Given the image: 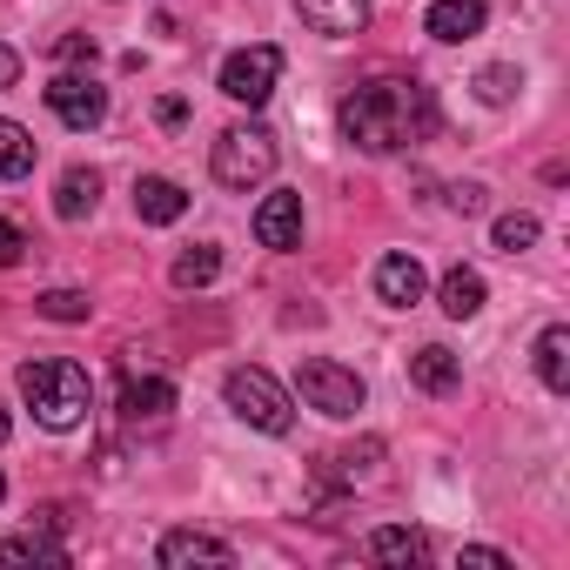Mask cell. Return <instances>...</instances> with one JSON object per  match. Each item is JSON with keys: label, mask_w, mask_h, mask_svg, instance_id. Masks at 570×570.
<instances>
[{"label": "cell", "mask_w": 570, "mask_h": 570, "mask_svg": "<svg viewBox=\"0 0 570 570\" xmlns=\"http://www.w3.org/2000/svg\"><path fill=\"white\" fill-rule=\"evenodd\" d=\"M208 168H215V181H222V188H255V181H268V175H275V135H268V128H255V121H235V128H222V135H215Z\"/></svg>", "instance_id": "cell-4"}, {"label": "cell", "mask_w": 570, "mask_h": 570, "mask_svg": "<svg viewBox=\"0 0 570 570\" xmlns=\"http://www.w3.org/2000/svg\"><path fill=\"white\" fill-rule=\"evenodd\" d=\"M222 396H228V410H235L248 430H262V436H289V430H296L289 390H282L268 370H255V363H235L228 383H222Z\"/></svg>", "instance_id": "cell-3"}, {"label": "cell", "mask_w": 570, "mask_h": 570, "mask_svg": "<svg viewBox=\"0 0 570 570\" xmlns=\"http://www.w3.org/2000/svg\"><path fill=\"white\" fill-rule=\"evenodd\" d=\"M463 563H483V570H510V557H503V550H463Z\"/></svg>", "instance_id": "cell-32"}, {"label": "cell", "mask_w": 570, "mask_h": 570, "mask_svg": "<svg viewBox=\"0 0 570 570\" xmlns=\"http://www.w3.org/2000/svg\"><path fill=\"white\" fill-rule=\"evenodd\" d=\"M255 242H262V248H303V195H289V188L262 195V208H255Z\"/></svg>", "instance_id": "cell-7"}, {"label": "cell", "mask_w": 570, "mask_h": 570, "mask_svg": "<svg viewBox=\"0 0 570 570\" xmlns=\"http://www.w3.org/2000/svg\"><path fill=\"white\" fill-rule=\"evenodd\" d=\"M483 21H490L483 0H436L430 8V35L436 41H470V35H483Z\"/></svg>", "instance_id": "cell-14"}, {"label": "cell", "mask_w": 570, "mask_h": 570, "mask_svg": "<svg viewBox=\"0 0 570 570\" xmlns=\"http://www.w3.org/2000/svg\"><path fill=\"white\" fill-rule=\"evenodd\" d=\"M95 202H101V175L95 168H68L61 188H55V215L61 222H81V215H95Z\"/></svg>", "instance_id": "cell-16"}, {"label": "cell", "mask_w": 570, "mask_h": 570, "mask_svg": "<svg viewBox=\"0 0 570 570\" xmlns=\"http://www.w3.org/2000/svg\"><path fill=\"white\" fill-rule=\"evenodd\" d=\"M275 75H282V48H268V41L235 48V55L222 61V95L242 101V108H262V101L275 95Z\"/></svg>", "instance_id": "cell-6"}, {"label": "cell", "mask_w": 570, "mask_h": 570, "mask_svg": "<svg viewBox=\"0 0 570 570\" xmlns=\"http://www.w3.org/2000/svg\"><path fill=\"white\" fill-rule=\"evenodd\" d=\"M35 523H41V530H21V537H8V543H0V557H8V563H68V550L48 537V530L61 523V510H41Z\"/></svg>", "instance_id": "cell-13"}, {"label": "cell", "mask_w": 570, "mask_h": 570, "mask_svg": "<svg viewBox=\"0 0 570 570\" xmlns=\"http://www.w3.org/2000/svg\"><path fill=\"white\" fill-rule=\"evenodd\" d=\"M410 383H416V390H430V396H450V390L463 383V363H456L443 343H430V350H416V356H410Z\"/></svg>", "instance_id": "cell-15"}, {"label": "cell", "mask_w": 570, "mask_h": 570, "mask_svg": "<svg viewBox=\"0 0 570 570\" xmlns=\"http://www.w3.org/2000/svg\"><path fill=\"white\" fill-rule=\"evenodd\" d=\"M8 436H14V416H8V410H0V443H8Z\"/></svg>", "instance_id": "cell-33"}, {"label": "cell", "mask_w": 570, "mask_h": 570, "mask_svg": "<svg viewBox=\"0 0 570 570\" xmlns=\"http://www.w3.org/2000/svg\"><path fill=\"white\" fill-rule=\"evenodd\" d=\"M483 296H490V289H483V275H476V268H463V262H456V268L443 275V316L470 323V316L483 309Z\"/></svg>", "instance_id": "cell-20"}, {"label": "cell", "mask_w": 570, "mask_h": 570, "mask_svg": "<svg viewBox=\"0 0 570 570\" xmlns=\"http://www.w3.org/2000/svg\"><path fill=\"white\" fill-rule=\"evenodd\" d=\"M336 121L363 155H396V148H410V141H423L436 128V95L423 81H410V75H383V81L350 88Z\"/></svg>", "instance_id": "cell-1"}, {"label": "cell", "mask_w": 570, "mask_h": 570, "mask_svg": "<svg viewBox=\"0 0 570 570\" xmlns=\"http://www.w3.org/2000/svg\"><path fill=\"white\" fill-rule=\"evenodd\" d=\"M135 215L168 228V222H181V215H188V188H181V181H168V175H141V181H135Z\"/></svg>", "instance_id": "cell-12"}, {"label": "cell", "mask_w": 570, "mask_h": 570, "mask_svg": "<svg viewBox=\"0 0 570 570\" xmlns=\"http://www.w3.org/2000/svg\"><path fill=\"white\" fill-rule=\"evenodd\" d=\"M376 463H383V443L343 450V456H336V483H376Z\"/></svg>", "instance_id": "cell-23"}, {"label": "cell", "mask_w": 570, "mask_h": 570, "mask_svg": "<svg viewBox=\"0 0 570 570\" xmlns=\"http://www.w3.org/2000/svg\"><path fill=\"white\" fill-rule=\"evenodd\" d=\"M21 255H28V235H21L14 222H0V268H14Z\"/></svg>", "instance_id": "cell-27"}, {"label": "cell", "mask_w": 570, "mask_h": 570, "mask_svg": "<svg viewBox=\"0 0 570 570\" xmlns=\"http://www.w3.org/2000/svg\"><path fill=\"white\" fill-rule=\"evenodd\" d=\"M121 410L141 423V416H168L175 410V383L168 376H128L121 383Z\"/></svg>", "instance_id": "cell-18"}, {"label": "cell", "mask_w": 570, "mask_h": 570, "mask_svg": "<svg viewBox=\"0 0 570 570\" xmlns=\"http://www.w3.org/2000/svg\"><path fill=\"white\" fill-rule=\"evenodd\" d=\"M155 121H161V128H181V121H188V101H181V95H161V101H155Z\"/></svg>", "instance_id": "cell-30"}, {"label": "cell", "mask_w": 570, "mask_h": 570, "mask_svg": "<svg viewBox=\"0 0 570 570\" xmlns=\"http://www.w3.org/2000/svg\"><path fill=\"white\" fill-rule=\"evenodd\" d=\"M423 289H430V275H423L416 255H383V262H376V296H383L390 309H416Z\"/></svg>", "instance_id": "cell-9"}, {"label": "cell", "mask_w": 570, "mask_h": 570, "mask_svg": "<svg viewBox=\"0 0 570 570\" xmlns=\"http://www.w3.org/2000/svg\"><path fill=\"white\" fill-rule=\"evenodd\" d=\"M517 88H523V75H517V68H483V75H476V95H483L490 108H503Z\"/></svg>", "instance_id": "cell-25"}, {"label": "cell", "mask_w": 570, "mask_h": 570, "mask_svg": "<svg viewBox=\"0 0 570 570\" xmlns=\"http://www.w3.org/2000/svg\"><path fill=\"white\" fill-rule=\"evenodd\" d=\"M35 168V135L21 121H0V181H21Z\"/></svg>", "instance_id": "cell-22"}, {"label": "cell", "mask_w": 570, "mask_h": 570, "mask_svg": "<svg viewBox=\"0 0 570 570\" xmlns=\"http://www.w3.org/2000/svg\"><path fill=\"white\" fill-rule=\"evenodd\" d=\"M55 61H68V68H75V61H95V41H88V35H61V41H55Z\"/></svg>", "instance_id": "cell-28"}, {"label": "cell", "mask_w": 570, "mask_h": 570, "mask_svg": "<svg viewBox=\"0 0 570 570\" xmlns=\"http://www.w3.org/2000/svg\"><path fill=\"white\" fill-rule=\"evenodd\" d=\"M14 81H21V55H14V48H8V41H0V95H8V88H14Z\"/></svg>", "instance_id": "cell-31"}, {"label": "cell", "mask_w": 570, "mask_h": 570, "mask_svg": "<svg viewBox=\"0 0 570 570\" xmlns=\"http://www.w3.org/2000/svg\"><path fill=\"white\" fill-rule=\"evenodd\" d=\"M48 108H55L68 128H95V121L108 115V95H101L88 75H55V81H48Z\"/></svg>", "instance_id": "cell-8"}, {"label": "cell", "mask_w": 570, "mask_h": 570, "mask_svg": "<svg viewBox=\"0 0 570 570\" xmlns=\"http://www.w3.org/2000/svg\"><path fill=\"white\" fill-rule=\"evenodd\" d=\"M0 497H8V476H0Z\"/></svg>", "instance_id": "cell-34"}, {"label": "cell", "mask_w": 570, "mask_h": 570, "mask_svg": "<svg viewBox=\"0 0 570 570\" xmlns=\"http://www.w3.org/2000/svg\"><path fill=\"white\" fill-rule=\"evenodd\" d=\"M450 208H456V215H483V188H476V181H456V188H450Z\"/></svg>", "instance_id": "cell-29"}, {"label": "cell", "mask_w": 570, "mask_h": 570, "mask_svg": "<svg viewBox=\"0 0 570 570\" xmlns=\"http://www.w3.org/2000/svg\"><path fill=\"white\" fill-rule=\"evenodd\" d=\"M530 242H537V215H497V248L503 255H517Z\"/></svg>", "instance_id": "cell-26"}, {"label": "cell", "mask_w": 570, "mask_h": 570, "mask_svg": "<svg viewBox=\"0 0 570 570\" xmlns=\"http://www.w3.org/2000/svg\"><path fill=\"white\" fill-rule=\"evenodd\" d=\"M155 557H161L168 570H188V563H215V570H228V563H235V550H228L222 537H202V530H168Z\"/></svg>", "instance_id": "cell-11"}, {"label": "cell", "mask_w": 570, "mask_h": 570, "mask_svg": "<svg viewBox=\"0 0 570 570\" xmlns=\"http://www.w3.org/2000/svg\"><path fill=\"white\" fill-rule=\"evenodd\" d=\"M296 396L316 410V416H356L363 410V376L356 370H343V363H330V356H309L303 370H296Z\"/></svg>", "instance_id": "cell-5"}, {"label": "cell", "mask_w": 570, "mask_h": 570, "mask_svg": "<svg viewBox=\"0 0 570 570\" xmlns=\"http://www.w3.org/2000/svg\"><path fill=\"white\" fill-rule=\"evenodd\" d=\"M537 376H543V390H570V330L563 323H550L543 336H537Z\"/></svg>", "instance_id": "cell-17"}, {"label": "cell", "mask_w": 570, "mask_h": 570, "mask_svg": "<svg viewBox=\"0 0 570 570\" xmlns=\"http://www.w3.org/2000/svg\"><path fill=\"white\" fill-rule=\"evenodd\" d=\"M370 557L376 563H423L430 557V537L423 530H403V523H383V530H370Z\"/></svg>", "instance_id": "cell-19"}, {"label": "cell", "mask_w": 570, "mask_h": 570, "mask_svg": "<svg viewBox=\"0 0 570 570\" xmlns=\"http://www.w3.org/2000/svg\"><path fill=\"white\" fill-rule=\"evenodd\" d=\"M21 396H28V410H35L41 430H75L88 416V403H95V383H88L81 363L41 356V363H21Z\"/></svg>", "instance_id": "cell-2"}, {"label": "cell", "mask_w": 570, "mask_h": 570, "mask_svg": "<svg viewBox=\"0 0 570 570\" xmlns=\"http://www.w3.org/2000/svg\"><path fill=\"white\" fill-rule=\"evenodd\" d=\"M296 14L330 41H350V35L370 28V0H296Z\"/></svg>", "instance_id": "cell-10"}, {"label": "cell", "mask_w": 570, "mask_h": 570, "mask_svg": "<svg viewBox=\"0 0 570 570\" xmlns=\"http://www.w3.org/2000/svg\"><path fill=\"white\" fill-rule=\"evenodd\" d=\"M168 275H175V289H208V282L222 275V248H208V242L202 248H181Z\"/></svg>", "instance_id": "cell-21"}, {"label": "cell", "mask_w": 570, "mask_h": 570, "mask_svg": "<svg viewBox=\"0 0 570 570\" xmlns=\"http://www.w3.org/2000/svg\"><path fill=\"white\" fill-rule=\"evenodd\" d=\"M35 309H41L48 323H88V296H81V289H48Z\"/></svg>", "instance_id": "cell-24"}]
</instances>
